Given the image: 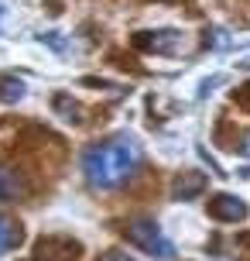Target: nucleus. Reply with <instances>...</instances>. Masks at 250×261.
Listing matches in <instances>:
<instances>
[{
    "instance_id": "1",
    "label": "nucleus",
    "mask_w": 250,
    "mask_h": 261,
    "mask_svg": "<svg viewBox=\"0 0 250 261\" xmlns=\"http://www.w3.org/2000/svg\"><path fill=\"white\" fill-rule=\"evenodd\" d=\"M141 162V144L120 134L110 141L89 144L86 155H82V172H86V182L92 189H117Z\"/></svg>"
},
{
    "instance_id": "2",
    "label": "nucleus",
    "mask_w": 250,
    "mask_h": 261,
    "mask_svg": "<svg viewBox=\"0 0 250 261\" xmlns=\"http://www.w3.org/2000/svg\"><path fill=\"white\" fill-rule=\"evenodd\" d=\"M127 237H131V244H137L141 251L154 254V258H171L175 254V244L161 234V227L154 220H131L127 223Z\"/></svg>"
},
{
    "instance_id": "3",
    "label": "nucleus",
    "mask_w": 250,
    "mask_h": 261,
    "mask_svg": "<svg viewBox=\"0 0 250 261\" xmlns=\"http://www.w3.org/2000/svg\"><path fill=\"white\" fill-rule=\"evenodd\" d=\"M209 217L220 223H237L247 217V203L237 199V196H230V193H220L209 199Z\"/></svg>"
},
{
    "instance_id": "4",
    "label": "nucleus",
    "mask_w": 250,
    "mask_h": 261,
    "mask_svg": "<svg viewBox=\"0 0 250 261\" xmlns=\"http://www.w3.org/2000/svg\"><path fill=\"white\" fill-rule=\"evenodd\" d=\"M141 48H151V52H182L185 48V35L182 31H158L154 38H137Z\"/></svg>"
},
{
    "instance_id": "5",
    "label": "nucleus",
    "mask_w": 250,
    "mask_h": 261,
    "mask_svg": "<svg viewBox=\"0 0 250 261\" xmlns=\"http://www.w3.org/2000/svg\"><path fill=\"white\" fill-rule=\"evenodd\" d=\"M202 189H206V175H202V172H182V175L175 179V186H171L175 199H196Z\"/></svg>"
},
{
    "instance_id": "6",
    "label": "nucleus",
    "mask_w": 250,
    "mask_h": 261,
    "mask_svg": "<svg viewBox=\"0 0 250 261\" xmlns=\"http://www.w3.org/2000/svg\"><path fill=\"white\" fill-rule=\"evenodd\" d=\"M21 241H24V230H21V223L0 213V254L14 251L17 244H21Z\"/></svg>"
},
{
    "instance_id": "7",
    "label": "nucleus",
    "mask_w": 250,
    "mask_h": 261,
    "mask_svg": "<svg viewBox=\"0 0 250 261\" xmlns=\"http://www.w3.org/2000/svg\"><path fill=\"white\" fill-rule=\"evenodd\" d=\"M21 193H24L21 175L14 169H4V165H0V203H11V199H17Z\"/></svg>"
},
{
    "instance_id": "8",
    "label": "nucleus",
    "mask_w": 250,
    "mask_h": 261,
    "mask_svg": "<svg viewBox=\"0 0 250 261\" xmlns=\"http://www.w3.org/2000/svg\"><path fill=\"white\" fill-rule=\"evenodd\" d=\"M21 96H24V83H21V79H14V76L0 79V100H4V103H14V100H21Z\"/></svg>"
},
{
    "instance_id": "9",
    "label": "nucleus",
    "mask_w": 250,
    "mask_h": 261,
    "mask_svg": "<svg viewBox=\"0 0 250 261\" xmlns=\"http://www.w3.org/2000/svg\"><path fill=\"white\" fill-rule=\"evenodd\" d=\"M55 110H58V114H62L69 124H79V120H82V117H79V114H82L79 103H72L66 93H58V96H55Z\"/></svg>"
},
{
    "instance_id": "10",
    "label": "nucleus",
    "mask_w": 250,
    "mask_h": 261,
    "mask_svg": "<svg viewBox=\"0 0 250 261\" xmlns=\"http://www.w3.org/2000/svg\"><path fill=\"white\" fill-rule=\"evenodd\" d=\"M240 151H243V155L250 158V130H247V134H243V141H240Z\"/></svg>"
},
{
    "instance_id": "11",
    "label": "nucleus",
    "mask_w": 250,
    "mask_h": 261,
    "mask_svg": "<svg viewBox=\"0 0 250 261\" xmlns=\"http://www.w3.org/2000/svg\"><path fill=\"white\" fill-rule=\"evenodd\" d=\"M106 261H134V258H127V254H110Z\"/></svg>"
}]
</instances>
